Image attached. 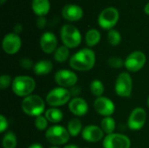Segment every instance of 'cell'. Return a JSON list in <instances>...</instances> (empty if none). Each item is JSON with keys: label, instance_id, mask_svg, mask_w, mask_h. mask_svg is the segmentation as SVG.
<instances>
[{"label": "cell", "instance_id": "obj_39", "mask_svg": "<svg viewBox=\"0 0 149 148\" xmlns=\"http://www.w3.org/2000/svg\"><path fill=\"white\" fill-rule=\"evenodd\" d=\"M144 12L147 15H149V2L145 5V7H144Z\"/></svg>", "mask_w": 149, "mask_h": 148}, {"label": "cell", "instance_id": "obj_21", "mask_svg": "<svg viewBox=\"0 0 149 148\" xmlns=\"http://www.w3.org/2000/svg\"><path fill=\"white\" fill-rule=\"evenodd\" d=\"M45 116L49 122L52 124H58L63 120L64 114L60 109L57 107H51L45 111Z\"/></svg>", "mask_w": 149, "mask_h": 148}, {"label": "cell", "instance_id": "obj_15", "mask_svg": "<svg viewBox=\"0 0 149 148\" xmlns=\"http://www.w3.org/2000/svg\"><path fill=\"white\" fill-rule=\"evenodd\" d=\"M104 132L100 126L96 125H88L83 128L81 133L82 138L89 143H97L104 140Z\"/></svg>", "mask_w": 149, "mask_h": 148}, {"label": "cell", "instance_id": "obj_2", "mask_svg": "<svg viewBox=\"0 0 149 148\" xmlns=\"http://www.w3.org/2000/svg\"><path fill=\"white\" fill-rule=\"evenodd\" d=\"M36 88V81L33 78L26 75H19L14 78L11 90L15 95L25 98L34 92Z\"/></svg>", "mask_w": 149, "mask_h": 148}, {"label": "cell", "instance_id": "obj_19", "mask_svg": "<svg viewBox=\"0 0 149 148\" xmlns=\"http://www.w3.org/2000/svg\"><path fill=\"white\" fill-rule=\"evenodd\" d=\"M31 8L37 16L44 17L49 12L51 9V3L49 0H32Z\"/></svg>", "mask_w": 149, "mask_h": 148}, {"label": "cell", "instance_id": "obj_42", "mask_svg": "<svg viewBox=\"0 0 149 148\" xmlns=\"http://www.w3.org/2000/svg\"><path fill=\"white\" fill-rule=\"evenodd\" d=\"M50 148H60V147H55V146H53V147H50Z\"/></svg>", "mask_w": 149, "mask_h": 148}, {"label": "cell", "instance_id": "obj_7", "mask_svg": "<svg viewBox=\"0 0 149 148\" xmlns=\"http://www.w3.org/2000/svg\"><path fill=\"white\" fill-rule=\"evenodd\" d=\"M115 93L121 98H129L133 92V79L129 72H123L120 73L115 80Z\"/></svg>", "mask_w": 149, "mask_h": 148}, {"label": "cell", "instance_id": "obj_26", "mask_svg": "<svg viewBox=\"0 0 149 148\" xmlns=\"http://www.w3.org/2000/svg\"><path fill=\"white\" fill-rule=\"evenodd\" d=\"M17 145V140L16 134L11 131L5 133L2 139L3 148H16Z\"/></svg>", "mask_w": 149, "mask_h": 148}, {"label": "cell", "instance_id": "obj_37", "mask_svg": "<svg viewBox=\"0 0 149 148\" xmlns=\"http://www.w3.org/2000/svg\"><path fill=\"white\" fill-rule=\"evenodd\" d=\"M27 148H44L42 145L38 144V143H34V144H31L30 147H28Z\"/></svg>", "mask_w": 149, "mask_h": 148}, {"label": "cell", "instance_id": "obj_17", "mask_svg": "<svg viewBox=\"0 0 149 148\" xmlns=\"http://www.w3.org/2000/svg\"><path fill=\"white\" fill-rule=\"evenodd\" d=\"M62 16L63 17L70 22L79 21L84 16L83 9L74 3L65 4L62 9Z\"/></svg>", "mask_w": 149, "mask_h": 148}, {"label": "cell", "instance_id": "obj_11", "mask_svg": "<svg viewBox=\"0 0 149 148\" xmlns=\"http://www.w3.org/2000/svg\"><path fill=\"white\" fill-rule=\"evenodd\" d=\"M78 79V75L73 71L67 69L58 70L54 76V80L58 85V86L66 89L76 85Z\"/></svg>", "mask_w": 149, "mask_h": 148}, {"label": "cell", "instance_id": "obj_14", "mask_svg": "<svg viewBox=\"0 0 149 148\" xmlns=\"http://www.w3.org/2000/svg\"><path fill=\"white\" fill-rule=\"evenodd\" d=\"M93 108L95 112L105 117H111L115 111V106L114 103L107 97H100L96 98V99L93 102Z\"/></svg>", "mask_w": 149, "mask_h": 148}, {"label": "cell", "instance_id": "obj_31", "mask_svg": "<svg viewBox=\"0 0 149 148\" xmlns=\"http://www.w3.org/2000/svg\"><path fill=\"white\" fill-rule=\"evenodd\" d=\"M12 82H13V79H11V77L10 75L3 74L0 77V89L5 90V89L9 88L10 86H11Z\"/></svg>", "mask_w": 149, "mask_h": 148}, {"label": "cell", "instance_id": "obj_27", "mask_svg": "<svg viewBox=\"0 0 149 148\" xmlns=\"http://www.w3.org/2000/svg\"><path fill=\"white\" fill-rule=\"evenodd\" d=\"M90 91H91L92 94L93 96H95L96 98L102 97L104 91H105V87H104L102 81H100L99 79L93 80L90 84Z\"/></svg>", "mask_w": 149, "mask_h": 148}, {"label": "cell", "instance_id": "obj_13", "mask_svg": "<svg viewBox=\"0 0 149 148\" xmlns=\"http://www.w3.org/2000/svg\"><path fill=\"white\" fill-rule=\"evenodd\" d=\"M22 45V40L19 35L11 32L6 34L3 38L2 47L3 51L8 55H14L20 50Z\"/></svg>", "mask_w": 149, "mask_h": 148}, {"label": "cell", "instance_id": "obj_4", "mask_svg": "<svg viewBox=\"0 0 149 148\" xmlns=\"http://www.w3.org/2000/svg\"><path fill=\"white\" fill-rule=\"evenodd\" d=\"M60 38L63 44L69 49L78 47L82 41V36L79 30L74 25L69 24L62 26L60 30Z\"/></svg>", "mask_w": 149, "mask_h": 148}, {"label": "cell", "instance_id": "obj_23", "mask_svg": "<svg viewBox=\"0 0 149 148\" xmlns=\"http://www.w3.org/2000/svg\"><path fill=\"white\" fill-rule=\"evenodd\" d=\"M66 128L72 137H77L83 131L82 122L78 118H74L68 122Z\"/></svg>", "mask_w": 149, "mask_h": 148}, {"label": "cell", "instance_id": "obj_3", "mask_svg": "<svg viewBox=\"0 0 149 148\" xmlns=\"http://www.w3.org/2000/svg\"><path fill=\"white\" fill-rule=\"evenodd\" d=\"M21 108L24 114L31 117H38L45 112V103L44 99L37 94H31L23 99Z\"/></svg>", "mask_w": 149, "mask_h": 148}, {"label": "cell", "instance_id": "obj_28", "mask_svg": "<svg viewBox=\"0 0 149 148\" xmlns=\"http://www.w3.org/2000/svg\"><path fill=\"white\" fill-rule=\"evenodd\" d=\"M107 41L112 46H117L121 42V35L120 33L114 29H112L107 33Z\"/></svg>", "mask_w": 149, "mask_h": 148}, {"label": "cell", "instance_id": "obj_32", "mask_svg": "<svg viewBox=\"0 0 149 148\" xmlns=\"http://www.w3.org/2000/svg\"><path fill=\"white\" fill-rule=\"evenodd\" d=\"M19 63H20V66H22L24 69H31V68L33 69L34 65H35V64H33L32 60L30 59V58H22Z\"/></svg>", "mask_w": 149, "mask_h": 148}, {"label": "cell", "instance_id": "obj_12", "mask_svg": "<svg viewBox=\"0 0 149 148\" xmlns=\"http://www.w3.org/2000/svg\"><path fill=\"white\" fill-rule=\"evenodd\" d=\"M102 145L103 148H130L131 140L124 134L113 133L105 136Z\"/></svg>", "mask_w": 149, "mask_h": 148}, {"label": "cell", "instance_id": "obj_16", "mask_svg": "<svg viewBox=\"0 0 149 148\" xmlns=\"http://www.w3.org/2000/svg\"><path fill=\"white\" fill-rule=\"evenodd\" d=\"M39 44H40L41 50L45 53L46 54L54 53L58 48L57 47L58 46L57 37L55 36L54 33L51 31H46L40 37Z\"/></svg>", "mask_w": 149, "mask_h": 148}, {"label": "cell", "instance_id": "obj_20", "mask_svg": "<svg viewBox=\"0 0 149 148\" xmlns=\"http://www.w3.org/2000/svg\"><path fill=\"white\" fill-rule=\"evenodd\" d=\"M53 69L52 61L47 59H42L38 61L33 67V72L38 76H45L49 74Z\"/></svg>", "mask_w": 149, "mask_h": 148}, {"label": "cell", "instance_id": "obj_5", "mask_svg": "<svg viewBox=\"0 0 149 148\" xmlns=\"http://www.w3.org/2000/svg\"><path fill=\"white\" fill-rule=\"evenodd\" d=\"M45 136L46 140L50 144L55 147H58V146L65 145L69 141L71 135L67 128L60 125H53L48 127Z\"/></svg>", "mask_w": 149, "mask_h": 148}, {"label": "cell", "instance_id": "obj_1", "mask_svg": "<svg viewBox=\"0 0 149 148\" xmlns=\"http://www.w3.org/2000/svg\"><path fill=\"white\" fill-rule=\"evenodd\" d=\"M96 56L90 48H84L74 53L69 59V65L74 71L87 72L93 68Z\"/></svg>", "mask_w": 149, "mask_h": 148}, {"label": "cell", "instance_id": "obj_35", "mask_svg": "<svg viewBox=\"0 0 149 148\" xmlns=\"http://www.w3.org/2000/svg\"><path fill=\"white\" fill-rule=\"evenodd\" d=\"M70 92L72 94V96H73V98L79 97V94L80 93V88L79 86H72V88H70Z\"/></svg>", "mask_w": 149, "mask_h": 148}, {"label": "cell", "instance_id": "obj_38", "mask_svg": "<svg viewBox=\"0 0 149 148\" xmlns=\"http://www.w3.org/2000/svg\"><path fill=\"white\" fill-rule=\"evenodd\" d=\"M63 148H79L77 145L74 144H68V145H65V147Z\"/></svg>", "mask_w": 149, "mask_h": 148}, {"label": "cell", "instance_id": "obj_34", "mask_svg": "<svg viewBox=\"0 0 149 148\" xmlns=\"http://www.w3.org/2000/svg\"><path fill=\"white\" fill-rule=\"evenodd\" d=\"M46 24V19L45 17H38L37 19V25L39 29H43Z\"/></svg>", "mask_w": 149, "mask_h": 148}, {"label": "cell", "instance_id": "obj_29", "mask_svg": "<svg viewBox=\"0 0 149 148\" xmlns=\"http://www.w3.org/2000/svg\"><path fill=\"white\" fill-rule=\"evenodd\" d=\"M48 120L45 118V116L40 115L35 118V121H34V125L35 127L39 130V131H44V130H47L48 129Z\"/></svg>", "mask_w": 149, "mask_h": 148}, {"label": "cell", "instance_id": "obj_30", "mask_svg": "<svg viewBox=\"0 0 149 148\" xmlns=\"http://www.w3.org/2000/svg\"><path fill=\"white\" fill-rule=\"evenodd\" d=\"M107 64L110 67L113 69H120L124 66L125 60H123L121 58L117 57V56H113L110 57L107 60Z\"/></svg>", "mask_w": 149, "mask_h": 148}, {"label": "cell", "instance_id": "obj_10", "mask_svg": "<svg viewBox=\"0 0 149 148\" xmlns=\"http://www.w3.org/2000/svg\"><path fill=\"white\" fill-rule=\"evenodd\" d=\"M147 113L142 107L134 108L127 120V126L132 131H139L143 128L147 122Z\"/></svg>", "mask_w": 149, "mask_h": 148}, {"label": "cell", "instance_id": "obj_9", "mask_svg": "<svg viewBox=\"0 0 149 148\" xmlns=\"http://www.w3.org/2000/svg\"><path fill=\"white\" fill-rule=\"evenodd\" d=\"M147 62V57L141 51L131 52L125 59L124 66L129 72H137L141 71Z\"/></svg>", "mask_w": 149, "mask_h": 148}, {"label": "cell", "instance_id": "obj_24", "mask_svg": "<svg viewBox=\"0 0 149 148\" xmlns=\"http://www.w3.org/2000/svg\"><path fill=\"white\" fill-rule=\"evenodd\" d=\"M100 127L103 130L104 133L107 135L113 133L115 127H116V122L114 119L111 117H105L100 122Z\"/></svg>", "mask_w": 149, "mask_h": 148}, {"label": "cell", "instance_id": "obj_25", "mask_svg": "<svg viewBox=\"0 0 149 148\" xmlns=\"http://www.w3.org/2000/svg\"><path fill=\"white\" fill-rule=\"evenodd\" d=\"M70 57V50L68 47L65 45H61L57 48V50L54 52L53 58L56 62L58 63H64L67 59H69Z\"/></svg>", "mask_w": 149, "mask_h": 148}, {"label": "cell", "instance_id": "obj_41", "mask_svg": "<svg viewBox=\"0 0 149 148\" xmlns=\"http://www.w3.org/2000/svg\"><path fill=\"white\" fill-rule=\"evenodd\" d=\"M147 105H148V106L149 107V97L148 98V99H147Z\"/></svg>", "mask_w": 149, "mask_h": 148}, {"label": "cell", "instance_id": "obj_36", "mask_svg": "<svg viewBox=\"0 0 149 148\" xmlns=\"http://www.w3.org/2000/svg\"><path fill=\"white\" fill-rule=\"evenodd\" d=\"M22 30H23V27H22L21 24H17L14 26V33H16L17 35L22 32Z\"/></svg>", "mask_w": 149, "mask_h": 148}, {"label": "cell", "instance_id": "obj_40", "mask_svg": "<svg viewBox=\"0 0 149 148\" xmlns=\"http://www.w3.org/2000/svg\"><path fill=\"white\" fill-rule=\"evenodd\" d=\"M7 0H0V3H1V4L3 5V4H4V3L6 2Z\"/></svg>", "mask_w": 149, "mask_h": 148}, {"label": "cell", "instance_id": "obj_33", "mask_svg": "<svg viewBox=\"0 0 149 148\" xmlns=\"http://www.w3.org/2000/svg\"><path fill=\"white\" fill-rule=\"evenodd\" d=\"M8 126H9V123H8L6 117L4 115H1L0 116V133H3L7 130Z\"/></svg>", "mask_w": 149, "mask_h": 148}, {"label": "cell", "instance_id": "obj_18", "mask_svg": "<svg viewBox=\"0 0 149 148\" xmlns=\"http://www.w3.org/2000/svg\"><path fill=\"white\" fill-rule=\"evenodd\" d=\"M68 109L73 115L77 117H83L88 113L89 106L87 102L84 99L80 97H76L72 98L69 102Z\"/></svg>", "mask_w": 149, "mask_h": 148}, {"label": "cell", "instance_id": "obj_22", "mask_svg": "<svg viewBox=\"0 0 149 148\" xmlns=\"http://www.w3.org/2000/svg\"><path fill=\"white\" fill-rule=\"evenodd\" d=\"M101 39L100 32L96 29H90L87 31L85 36V41L87 46L93 47L97 45Z\"/></svg>", "mask_w": 149, "mask_h": 148}, {"label": "cell", "instance_id": "obj_8", "mask_svg": "<svg viewBox=\"0 0 149 148\" xmlns=\"http://www.w3.org/2000/svg\"><path fill=\"white\" fill-rule=\"evenodd\" d=\"M120 18V12L114 7L104 9L98 17V24L104 30H112Z\"/></svg>", "mask_w": 149, "mask_h": 148}, {"label": "cell", "instance_id": "obj_6", "mask_svg": "<svg viewBox=\"0 0 149 148\" xmlns=\"http://www.w3.org/2000/svg\"><path fill=\"white\" fill-rule=\"evenodd\" d=\"M72 94L70 90L63 87H55L52 89L45 97V102L51 107H59L69 104L71 101Z\"/></svg>", "mask_w": 149, "mask_h": 148}]
</instances>
